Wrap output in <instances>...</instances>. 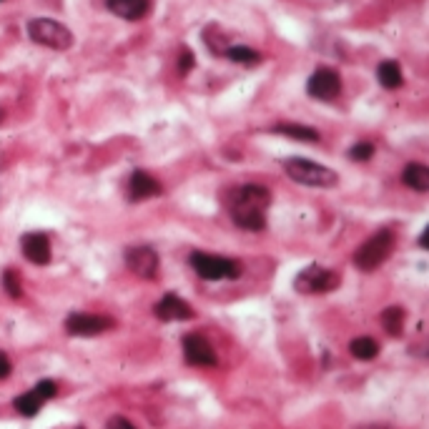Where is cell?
Masks as SVG:
<instances>
[{
    "label": "cell",
    "mask_w": 429,
    "mask_h": 429,
    "mask_svg": "<svg viewBox=\"0 0 429 429\" xmlns=\"http://www.w3.org/2000/svg\"><path fill=\"white\" fill-rule=\"evenodd\" d=\"M226 206L231 221L244 231H264L266 228V208L271 206V194L266 186L244 184L236 189H228Z\"/></svg>",
    "instance_id": "cell-1"
},
{
    "label": "cell",
    "mask_w": 429,
    "mask_h": 429,
    "mask_svg": "<svg viewBox=\"0 0 429 429\" xmlns=\"http://www.w3.org/2000/svg\"><path fill=\"white\" fill-rule=\"evenodd\" d=\"M397 246V236L392 228H379L376 233H371L364 244L356 249L354 254V266L359 271H374L379 269L384 261L389 259V254Z\"/></svg>",
    "instance_id": "cell-2"
},
{
    "label": "cell",
    "mask_w": 429,
    "mask_h": 429,
    "mask_svg": "<svg viewBox=\"0 0 429 429\" xmlns=\"http://www.w3.org/2000/svg\"><path fill=\"white\" fill-rule=\"evenodd\" d=\"M284 171L289 174V179L297 181L302 186H312V189H334V186L339 184V174L327 166L317 164V161H309V159H286L284 161Z\"/></svg>",
    "instance_id": "cell-3"
},
{
    "label": "cell",
    "mask_w": 429,
    "mask_h": 429,
    "mask_svg": "<svg viewBox=\"0 0 429 429\" xmlns=\"http://www.w3.org/2000/svg\"><path fill=\"white\" fill-rule=\"evenodd\" d=\"M189 264H191V269L206 281L238 279V276H241V264H238L236 259H228V256L194 251V254L189 256Z\"/></svg>",
    "instance_id": "cell-4"
},
{
    "label": "cell",
    "mask_w": 429,
    "mask_h": 429,
    "mask_svg": "<svg viewBox=\"0 0 429 429\" xmlns=\"http://www.w3.org/2000/svg\"><path fill=\"white\" fill-rule=\"evenodd\" d=\"M26 31L33 43L53 48V51H68L73 46V33L53 18H33V21H28Z\"/></svg>",
    "instance_id": "cell-5"
},
{
    "label": "cell",
    "mask_w": 429,
    "mask_h": 429,
    "mask_svg": "<svg viewBox=\"0 0 429 429\" xmlns=\"http://www.w3.org/2000/svg\"><path fill=\"white\" fill-rule=\"evenodd\" d=\"M339 286V274L337 271L322 269L319 264L307 266L304 271H299L294 279V289L299 294H327L334 292Z\"/></svg>",
    "instance_id": "cell-6"
},
{
    "label": "cell",
    "mask_w": 429,
    "mask_h": 429,
    "mask_svg": "<svg viewBox=\"0 0 429 429\" xmlns=\"http://www.w3.org/2000/svg\"><path fill=\"white\" fill-rule=\"evenodd\" d=\"M126 266L133 271L136 276H141V279H149L154 281L156 276H159V254H156L154 246H131V249H126Z\"/></svg>",
    "instance_id": "cell-7"
},
{
    "label": "cell",
    "mask_w": 429,
    "mask_h": 429,
    "mask_svg": "<svg viewBox=\"0 0 429 429\" xmlns=\"http://www.w3.org/2000/svg\"><path fill=\"white\" fill-rule=\"evenodd\" d=\"M307 93L317 101H334L341 93V78L332 68H317L307 80Z\"/></svg>",
    "instance_id": "cell-8"
},
{
    "label": "cell",
    "mask_w": 429,
    "mask_h": 429,
    "mask_svg": "<svg viewBox=\"0 0 429 429\" xmlns=\"http://www.w3.org/2000/svg\"><path fill=\"white\" fill-rule=\"evenodd\" d=\"M181 346H184V359L186 364L191 366H216V351H213V346L208 344L206 337H201V334H186L184 341H181Z\"/></svg>",
    "instance_id": "cell-9"
},
{
    "label": "cell",
    "mask_w": 429,
    "mask_h": 429,
    "mask_svg": "<svg viewBox=\"0 0 429 429\" xmlns=\"http://www.w3.org/2000/svg\"><path fill=\"white\" fill-rule=\"evenodd\" d=\"M113 327V319L101 317V314H83L75 312L65 319V332L73 334V337H95V334H103Z\"/></svg>",
    "instance_id": "cell-10"
},
{
    "label": "cell",
    "mask_w": 429,
    "mask_h": 429,
    "mask_svg": "<svg viewBox=\"0 0 429 429\" xmlns=\"http://www.w3.org/2000/svg\"><path fill=\"white\" fill-rule=\"evenodd\" d=\"M21 249L23 256L28 261H33L36 266H46L53 259V251H51V238L43 231H33V233H23L21 236Z\"/></svg>",
    "instance_id": "cell-11"
},
{
    "label": "cell",
    "mask_w": 429,
    "mask_h": 429,
    "mask_svg": "<svg viewBox=\"0 0 429 429\" xmlns=\"http://www.w3.org/2000/svg\"><path fill=\"white\" fill-rule=\"evenodd\" d=\"M161 194V184L154 179L151 174H146V171H133L131 179H128V198H131L133 203L143 201V198H154Z\"/></svg>",
    "instance_id": "cell-12"
},
{
    "label": "cell",
    "mask_w": 429,
    "mask_h": 429,
    "mask_svg": "<svg viewBox=\"0 0 429 429\" xmlns=\"http://www.w3.org/2000/svg\"><path fill=\"white\" fill-rule=\"evenodd\" d=\"M154 314L161 322H184V319L194 317V309H191L179 294H166V297L156 304Z\"/></svg>",
    "instance_id": "cell-13"
},
{
    "label": "cell",
    "mask_w": 429,
    "mask_h": 429,
    "mask_svg": "<svg viewBox=\"0 0 429 429\" xmlns=\"http://www.w3.org/2000/svg\"><path fill=\"white\" fill-rule=\"evenodd\" d=\"M106 8L123 21H141L149 16L151 0H106Z\"/></svg>",
    "instance_id": "cell-14"
},
{
    "label": "cell",
    "mask_w": 429,
    "mask_h": 429,
    "mask_svg": "<svg viewBox=\"0 0 429 429\" xmlns=\"http://www.w3.org/2000/svg\"><path fill=\"white\" fill-rule=\"evenodd\" d=\"M402 181H404V186H409L412 191L427 194L429 191V169L424 164H407L402 171Z\"/></svg>",
    "instance_id": "cell-15"
},
{
    "label": "cell",
    "mask_w": 429,
    "mask_h": 429,
    "mask_svg": "<svg viewBox=\"0 0 429 429\" xmlns=\"http://www.w3.org/2000/svg\"><path fill=\"white\" fill-rule=\"evenodd\" d=\"M274 131L281 133V136L294 138V141H304V143H317L319 141L317 128L302 126V123H279V126H274Z\"/></svg>",
    "instance_id": "cell-16"
},
{
    "label": "cell",
    "mask_w": 429,
    "mask_h": 429,
    "mask_svg": "<svg viewBox=\"0 0 429 429\" xmlns=\"http://www.w3.org/2000/svg\"><path fill=\"white\" fill-rule=\"evenodd\" d=\"M376 78H379V83L389 90L399 88V85L404 83L402 68H399L397 60H384V63H379V68H376Z\"/></svg>",
    "instance_id": "cell-17"
},
{
    "label": "cell",
    "mask_w": 429,
    "mask_h": 429,
    "mask_svg": "<svg viewBox=\"0 0 429 429\" xmlns=\"http://www.w3.org/2000/svg\"><path fill=\"white\" fill-rule=\"evenodd\" d=\"M381 327L389 337H402L404 332V309L402 307H389L381 312Z\"/></svg>",
    "instance_id": "cell-18"
},
{
    "label": "cell",
    "mask_w": 429,
    "mask_h": 429,
    "mask_svg": "<svg viewBox=\"0 0 429 429\" xmlns=\"http://www.w3.org/2000/svg\"><path fill=\"white\" fill-rule=\"evenodd\" d=\"M223 55H226L228 60H233V63H241V65H259L261 63V53L249 46H231L223 51Z\"/></svg>",
    "instance_id": "cell-19"
},
{
    "label": "cell",
    "mask_w": 429,
    "mask_h": 429,
    "mask_svg": "<svg viewBox=\"0 0 429 429\" xmlns=\"http://www.w3.org/2000/svg\"><path fill=\"white\" fill-rule=\"evenodd\" d=\"M43 404H46V402L38 397L36 389H31V392H26V394H18L16 402H13V407H16L23 417H36V414L41 412Z\"/></svg>",
    "instance_id": "cell-20"
},
{
    "label": "cell",
    "mask_w": 429,
    "mask_h": 429,
    "mask_svg": "<svg viewBox=\"0 0 429 429\" xmlns=\"http://www.w3.org/2000/svg\"><path fill=\"white\" fill-rule=\"evenodd\" d=\"M349 351L356 356V359L369 361V359H374V356L379 354V344H376L371 337H356V339L349 344Z\"/></svg>",
    "instance_id": "cell-21"
},
{
    "label": "cell",
    "mask_w": 429,
    "mask_h": 429,
    "mask_svg": "<svg viewBox=\"0 0 429 429\" xmlns=\"http://www.w3.org/2000/svg\"><path fill=\"white\" fill-rule=\"evenodd\" d=\"M3 289L11 299H21L23 297V284H21V274L16 269H6L3 271Z\"/></svg>",
    "instance_id": "cell-22"
},
{
    "label": "cell",
    "mask_w": 429,
    "mask_h": 429,
    "mask_svg": "<svg viewBox=\"0 0 429 429\" xmlns=\"http://www.w3.org/2000/svg\"><path fill=\"white\" fill-rule=\"evenodd\" d=\"M371 156H374V146H371L369 141H359V143H354V146L349 149V159L351 161H359V164L369 161Z\"/></svg>",
    "instance_id": "cell-23"
},
{
    "label": "cell",
    "mask_w": 429,
    "mask_h": 429,
    "mask_svg": "<svg viewBox=\"0 0 429 429\" xmlns=\"http://www.w3.org/2000/svg\"><path fill=\"white\" fill-rule=\"evenodd\" d=\"M36 394L43 399V402H48V399H53L55 394H58V384H55L53 379H41L36 384Z\"/></svg>",
    "instance_id": "cell-24"
},
{
    "label": "cell",
    "mask_w": 429,
    "mask_h": 429,
    "mask_svg": "<svg viewBox=\"0 0 429 429\" xmlns=\"http://www.w3.org/2000/svg\"><path fill=\"white\" fill-rule=\"evenodd\" d=\"M194 63H196V58H194V53H191L189 48H184V51H181V55H179V70H181V75L189 73V70L194 68Z\"/></svg>",
    "instance_id": "cell-25"
},
{
    "label": "cell",
    "mask_w": 429,
    "mask_h": 429,
    "mask_svg": "<svg viewBox=\"0 0 429 429\" xmlns=\"http://www.w3.org/2000/svg\"><path fill=\"white\" fill-rule=\"evenodd\" d=\"M106 429H136V427H133L126 417H111V419H108V424H106Z\"/></svg>",
    "instance_id": "cell-26"
},
{
    "label": "cell",
    "mask_w": 429,
    "mask_h": 429,
    "mask_svg": "<svg viewBox=\"0 0 429 429\" xmlns=\"http://www.w3.org/2000/svg\"><path fill=\"white\" fill-rule=\"evenodd\" d=\"M11 369H13V364H11V359H8V354L6 351H0V379H6V376L11 374Z\"/></svg>",
    "instance_id": "cell-27"
},
{
    "label": "cell",
    "mask_w": 429,
    "mask_h": 429,
    "mask_svg": "<svg viewBox=\"0 0 429 429\" xmlns=\"http://www.w3.org/2000/svg\"><path fill=\"white\" fill-rule=\"evenodd\" d=\"M419 246H422V249H427V228H424L422 236H419Z\"/></svg>",
    "instance_id": "cell-28"
},
{
    "label": "cell",
    "mask_w": 429,
    "mask_h": 429,
    "mask_svg": "<svg viewBox=\"0 0 429 429\" xmlns=\"http://www.w3.org/2000/svg\"><path fill=\"white\" fill-rule=\"evenodd\" d=\"M3 116H6V113H3V108H0V121H3Z\"/></svg>",
    "instance_id": "cell-29"
},
{
    "label": "cell",
    "mask_w": 429,
    "mask_h": 429,
    "mask_svg": "<svg viewBox=\"0 0 429 429\" xmlns=\"http://www.w3.org/2000/svg\"><path fill=\"white\" fill-rule=\"evenodd\" d=\"M369 429H381V427H369Z\"/></svg>",
    "instance_id": "cell-30"
},
{
    "label": "cell",
    "mask_w": 429,
    "mask_h": 429,
    "mask_svg": "<svg viewBox=\"0 0 429 429\" xmlns=\"http://www.w3.org/2000/svg\"><path fill=\"white\" fill-rule=\"evenodd\" d=\"M0 3H3V0H0Z\"/></svg>",
    "instance_id": "cell-31"
}]
</instances>
